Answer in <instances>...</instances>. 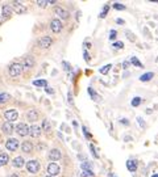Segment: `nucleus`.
I'll return each mask as SVG.
<instances>
[{
  "instance_id": "15",
  "label": "nucleus",
  "mask_w": 158,
  "mask_h": 177,
  "mask_svg": "<svg viewBox=\"0 0 158 177\" xmlns=\"http://www.w3.org/2000/svg\"><path fill=\"white\" fill-rule=\"evenodd\" d=\"M25 117H26L28 122H36V121H38V118H40V112L37 109H30L26 112Z\"/></svg>"
},
{
  "instance_id": "7",
  "label": "nucleus",
  "mask_w": 158,
  "mask_h": 177,
  "mask_svg": "<svg viewBox=\"0 0 158 177\" xmlns=\"http://www.w3.org/2000/svg\"><path fill=\"white\" fill-rule=\"evenodd\" d=\"M5 148L8 149V151H11V152H13V151H16V149H19L20 148L19 140L16 139V138H8V140L5 142Z\"/></svg>"
},
{
  "instance_id": "24",
  "label": "nucleus",
  "mask_w": 158,
  "mask_h": 177,
  "mask_svg": "<svg viewBox=\"0 0 158 177\" xmlns=\"http://www.w3.org/2000/svg\"><path fill=\"white\" fill-rule=\"evenodd\" d=\"M130 64H133V66H136V67H138V68H144V64L140 62V59H138L137 57H132L130 58Z\"/></svg>"
},
{
  "instance_id": "55",
  "label": "nucleus",
  "mask_w": 158,
  "mask_h": 177,
  "mask_svg": "<svg viewBox=\"0 0 158 177\" xmlns=\"http://www.w3.org/2000/svg\"><path fill=\"white\" fill-rule=\"evenodd\" d=\"M45 177H51V176H49V175H46V176H45Z\"/></svg>"
},
{
  "instance_id": "2",
  "label": "nucleus",
  "mask_w": 158,
  "mask_h": 177,
  "mask_svg": "<svg viewBox=\"0 0 158 177\" xmlns=\"http://www.w3.org/2000/svg\"><path fill=\"white\" fill-rule=\"evenodd\" d=\"M25 167H26V171L29 173H32V175H36V173H38L40 171H41V164H40L38 160H29V161H26Z\"/></svg>"
},
{
  "instance_id": "11",
  "label": "nucleus",
  "mask_w": 158,
  "mask_h": 177,
  "mask_svg": "<svg viewBox=\"0 0 158 177\" xmlns=\"http://www.w3.org/2000/svg\"><path fill=\"white\" fill-rule=\"evenodd\" d=\"M47 157H49V160L51 161V163H55V161L61 160L62 153H61V151H59L58 148H51L49 151V153H47Z\"/></svg>"
},
{
  "instance_id": "25",
  "label": "nucleus",
  "mask_w": 158,
  "mask_h": 177,
  "mask_svg": "<svg viewBox=\"0 0 158 177\" xmlns=\"http://www.w3.org/2000/svg\"><path fill=\"white\" fill-rule=\"evenodd\" d=\"M141 102H142V98L140 96H134L132 98V101H130V105H132L133 108H137V106L141 105Z\"/></svg>"
},
{
  "instance_id": "42",
  "label": "nucleus",
  "mask_w": 158,
  "mask_h": 177,
  "mask_svg": "<svg viewBox=\"0 0 158 177\" xmlns=\"http://www.w3.org/2000/svg\"><path fill=\"white\" fill-rule=\"evenodd\" d=\"M118 122H120L121 125H125V126H129V121L126 120V118H120V120H118Z\"/></svg>"
},
{
  "instance_id": "3",
  "label": "nucleus",
  "mask_w": 158,
  "mask_h": 177,
  "mask_svg": "<svg viewBox=\"0 0 158 177\" xmlns=\"http://www.w3.org/2000/svg\"><path fill=\"white\" fill-rule=\"evenodd\" d=\"M15 130H16V134H17L19 136H26L29 135V126L26 123H24V122H20L15 126Z\"/></svg>"
},
{
  "instance_id": "16",
  "label": "nucleus",
  "mask_w": 158,
  "mask_h": 177,
  "mask_svg": "<svg viewBox=\"0 0 158 177\" xmlns=\"http://www.w3.org/2000/svg\"><path fill=\"white\" fill-rule=\"evenodd\" d=\"M42 134V130H41V126L38 125H32L29 126V135H32L33 138H40Z\"/></svg>"
},
{
  "instance_id": "47",
  "label": "nucleus",
  "mask_w": 158,
  "mask_h": 177,
  "mask_svg": "<svg viewBox=\"0 0 158 177\" xmlns=\"http://www.w3.org/2000/svg\"><path fill=\"white\" fill-rule=\"evenodd\" d=\"M109 4H105L104 7H103V12H105V13H108V11H109Z\"/></svg>"
},
{
  "instance_id": "21",
  "label": "nucleus",
  "mask_w": 158,
  "mask_h": 177,
  "mask_svg": "<svg viewBox=\"0 0 158 177\" xmlns=\"http://www.w3.org/2000/svg\"><path fill=\"white\" fill-rule=\"evenodd\" d=\"M87 92H88V94H90V97H91V100L92 101H101V98L99 97V94H98V92H95V89L92 88V87H88L87 88Z\"/></svg>"
},
{
  "instance_id": "20",
  "label": "nucleus",
  "mask_w": 158,
  "mask_h": 177,
  "mask_svg": "<svg viewBox=\"0 0 158 177\" xmlns=\"http://www.w3.org/2000/svg\"><path fill=\"white\" fill-rule=\"evenodd\" d=\"M41 130H42V131H45L46 134L51 133V130H53L51 122H50L49 120H43V121H42V125H41Z\"/></svg>"
},
{
  "instance_id": "43",
  "label": "nucleus",
  "mask_w": 158,
  "mask_h": 177,
  "mask_svg": "<svg viewBox=\"0 0 158 177\" xmlns=\"http://www.w3.org/2000/svg\"><path fill=\"white\" fill-rule=\"evenodd\" d=\"M130 66V62L129 61H124V62H122V68H124V70H126V68H128V67Z\"/></svg>"
},
{
  "instance_id": "27",
  "label": "nucleus",
  "mask_w": 158,
  "mask_h": 177,
  "mask_svg": "<svg viewBox=\"0 0 158 177\" xmlns=\"http://www.w3.org/2000/svg\"><path fill=\"white\" fill-rule=\"evenodd\" d=\"M11 100V94L8 93H0V104H4V102Z\"/></svg>"
},
{
  "instance_id": "54",
  "label": "nucleus",
  "mask_w": 158,
  "mask_h": 177,
  "mask_svg": "<svg viewBox=\"0 0 158 177\" xmlns=\"http://www.w3.org/2000/svg\"><path fill=\"white\" fill-rule=\"evenodd\" d=\"M152 177H158V175H153V176H152Z\"/></svg>"
},
{
  "instance_id": "48",
  "label": "nucleus",
  "mask_w": 158,
  "mask_h": 177,
  "mask_svg": "<svg viewBox=\"0 0 158 177\" xmlns=\"http://www.w3.org/2000/svg\"><path fill=\"white\" fill-rule=\"evenodd\" d=\"M105 16H107V13L105 12H103V13L99 15V18H105Z\"/></svg>"
},
{
  "instance_id": "53",
  "label": "nucleus",
  "mask_w": 158,
  "mask_h": 177,
  "mask_svg": "<svg viewBox=\"0 0 158 177\" xmlns=\"http://www.w3.org/2000/svg\"><path fill=\"white\" fill-rule=\"evenodd\" d=\"M55 3H57L55 0H50V2H49V4H55Z\"/></svg>"
},
{
  "instance_id": "29",
  "label": "nucleus",
  "mask_w": 158,
  "mask_h": 177,
  "mask_svg": "<svg viewBox=\"0 0 158 177\" xmlns=\"http://www.w3.org/2000/svg\"><path fill=\"white\" fill-rule=\"evenodd\" d=\"M125 35H126V38H128L130 42H134V41L137 39V38H136V35H134L130 30H126V31H125Z\"/></svg>"
},
{
  "instance_id": "32",
  "label": "nucleus",
  "mask_w": 158,
  "mask_h": 177,
  "mask_svg": "<svg viewBox=\"0 0 158 177\" xmlns=\"http://www.w3.org/2000/svg\"><path fill=\"white\" fill-rule=\"evenodd\" d=\"M112 47L113 49H124V43H122L121 41H115L112 43Z\"/></svg>"
},
{
  "instance_id": "45",
  "label": "nucleus",
  "mask_w": 158,
  "mask_h": 177,
  "mask_svg": "<svg viewBox=\"0 0 158 177\" xmlns=\"http://www.w3.org/2000/svg\"><path fill=\"white\" fill-rule=\"evenodd\" d=\"M37 148L40 149V151H42V149L46 148V144H45V143H38V144H37Z\"/></svg>"
},
{
  "instance_id": "52",
  "label": "nucleus",
  "mask_w": 158,
  "mask_h": 177,
  "mask_svg": "<svg viewBox=\"0 0 158 177\" xmlns=\"http://www.w3.org/2000/svg\"><path fill=\"white\" fill-rule=\"evenodd\" d=\"M8 177H20V176H19V175H16V173H13V175H9Z\"/></svg>"
},
{
  "instance_id": "35",
  "label": "nucleus",
  "mask_w": 158,
  "mask_h": 177,
  "mask_svg": "<svg viewBox=\"0 0 158 177\" xmlns=\"http://www.w3.org/2000/svg\"><path fill=\"white\" fill-rule=\"evenodd\" d=\"M62 64H63V70H65L66 72L71 71V66H70V63H67L66 61H63V62H62Z\"/></svg>"
},
{
  "instance_id": "19",
  "label": "nucleus",
  "mask_w": 158,
  "mask_h": 177,
  "mask_svg": "<svg viewBox=\"0 0 158 177\" xmlns=\"http://www.w3.org/2000/svg\"><path fill=\"white\" fill-rule=\"evenodd\" d=\"M125 165H126V169H128L129 172L134 173V172L137 171V161H136V160L128 159V160H126V163H125Z\"/></svg>"
},
{
  "instance_id": "30",
  "label": "nucleus",
  "mask_w": 158,
  "mask_h": 177,
  "mask_svg": "<svg viewBox=\"0 0 158 177\" xmlns=\"http://www.w3.org/2000/svg\"><path fill=\"white\" fill-rule=\"evenodd\" d=\"M112 7H113L116 11H125V9H126V7L124 5V4H120V3H113Z\"/></svg>"
},
{
  "instance_id": "28",
  "label": "nucleus",
  "mask_w": 158,
  "mask_h": 177,
  "mask_svg": "<svg viewBox=\"0 0 158 177\" xmlns=\"http://www.w3.org/2000/svg\"><path fill=\"white\" fill-rule=\"evenodd\" d=\"M33 85H36V87H43V88H46V87H47V81L46 80H34Z\"/></svg>"
},
{
  "instance_id": "33",
  "label": "nucleus",
  "mask_w": 158,
  "mask_h": 177,
  "mask_svg": "<svg viewBox=\"0 0 158 177\" xmlns=\"http://www.w3.org/2000/svg\"><path fill=\"white\" fill-rule=\"evenodd\" d=\"M83 58H84V61H86V63H90V61H91V57H90L88 51H87L86 49H84V50H83Z\"/></svg>"
},
{
  "instance_id": "12",
  "label": "nucleus",
  "mask_w": 158,
  "mask_h": 177,
  "mask_svg": "<svg viewBox=\"0 0 158 177\" xmlns=\"http://www.w3.org/2000/svg\"><path fill=\"white\" fill-rule=\"evenodd\" d=\"M61 173V167L57 164V163H50L47 165V175L51 176V177H55Z\"/></svg>"
},
{
  "instance_id": "26",
  "label": "nucleus",
  "mask_w": 158,
  "mask_h": 177,
  "mask_svg": "<svg viewBox=\"0 0 158 177\" xmlns=\"http://www.w3.org/2000/svg\"><path fill=\"white\" fill-rule=\"evenodd\" d=\"M81 169L82 171H86V172H91V169H92V164H91L90 161H83L82 165H81Z\"/></svg>"
},
{
  "instance_id": "18",
  "label": "nucleus",
  "mask_w": 158,
  "mask_h": 177,
  "mask_svg": "<svg viewBox=\"0 0 158 177\" xmlns=\"http://www.w3.org/2000/svg\"><path fill=\"white\" fill-rule=\"evenodd\" d=\"M2 131L4 134H7V135H11V134L15 131V126L12 123H9V122H4V123L2 125Z\"/></svg>"
},
{
  "instance_id": "1",
  "label": "nucleus",
  "mask_w": 158,
  "mask_h": 177,
  "mask_svg": "<svg viewBox=\"0 0 158 177\" xmlns=\"http://www.w3.org/2000/svg\"><path fill=\"white\" fill-rule=\"evenodd\" d=\"M22 71H24V67H22V63H20V62H12L9 66H8V74H9V76L11 77H19V76H21V74H22Z\"/></svg>"
},
{
  "instance_id": "49",
  "label": "nucleus",
  "mask_w": 158,
  "mask_h": 177,
  "mask_svg": "<svg viewBox=\"0 0 158 177\" xmlns=\"http://www.w3.org/2000/svg\"><path fill=\"white\" fill-rule=\"evenodd\" d=\"M130 139H132V136H130V135H126V136H125V139H124V140H125V142H129Z\"/></svg>"
},
{
  "instance_id": "37",
  "label": "nucleus",
  "mask_w": 158,
  "mask_h": 177,
  "mask_svg": "<svg viewBox=\"0 0 158 177\" xmlns=\"http://www.w3.org/2000/svg\"><path fill=\"white\" fill-rule=\"evenodd\" d=\"M94 176V172L91 171V172H86V171H82L81 173V177H92Z\"/></svg>"
},
{
  "instance_id": "46",
  "label": "nucleus",
  "mask_w": 158,
  "mask_h": 177,
  "mask_svg": "<svg viewBox=\"0 0 158 177\" xmlns=\"http://www.w3.org/2000/svg\"><path fill=\"white\" fill-rule=\"evenodd\" d=\"M116 24H118V25H124L125 21H124V20H122V18L118 17V18H116Z\"/></svg>"
},
{
  "instance_id": "44",
  "label": "nucleus",
  "mask_w": 158,
  "mask_h": 177,
  "mask_svg": "<svg viewBox=\"0 0 158 177\" xmlns=\"http://www.w3.org/2000/svg\"><path fill=\"white\" fill-rule=\"evenodd\" d=\"M45 92H46L47 94H54V89L50 88V87H46V88H45Z\"/></svg>"
},
{
  "instance_id": "41",
  "label": "nucleus",
  "mask_w": 158,
  "mask_h": 177,
  "mask_svg": "<svg viewBox=\"0 0 158 177\" xmlns=\"http://www.w3.org/2000/svg\"><path fill=\"white\" fill-rule=\"evenodd\" d=\"M67 101L70 102L71 106H74V100H73V94H71V92L67 93Z\"/></svg>"
},
{
  "instance_id": "6",
  "label": "nucleus",
  "mask_w": 158,
  "mask_h": 177,
  "mask_svg": "<svg viewBox=\"0 0 158 177\" xmlns=\"http://www.w3.org/2000/svg\"><path fill=\"white\" fill-rule=\"evenodd\" d=\"M20 148H21L22 153H26V155H30L34 151V144L32 143L30 140H24L21 144H20Z\"/></svg>"
},
{
  "instance_id": "50",
  "label": "nucleus",
  "mask_w": 158,
  "mask_h": 177,
  "mask_svg": "<svg viewBox=\"0 0 158 177\" xmlns=\"http://www.w3.org/2000/svg\"><path fill=\"white\" fill-rule=\"evenodd\" d=\"M4 22V18H3V16H2V13H0V25Z\"/></svg>"
},
{
  "instance_id": "40",
  "label": "nucleus",
  "mask_w": 158,
  "mask_h": 177,
  "mask_svg": "<svg viewBox=\"0 0 158 177\" xmlns=\"http://www.w3.org/2000/svg\"><path fill=\"white\" fill-rule=\"evenodd\" d=\"M137 122H138V125H140V127H146V123H145V121L142 120L141 117H137Z\"/></svg>"
},
{
  "instance_id": "51",
  "label": "nucleus",
  "mask_w": 158,
  "mask_h": 177,
  "mask_svg": "<svg viewBox=\"0 0 158 177\" xmlns=\"http://www.w3.org/2000/svg\"><path fill=\"white\" fill-rule=\"evenodd\" d=\"M108 177H117L115 173H108Z\"/></svg>"
},
{
  "instance_id": "4",
  "label": "nucleus",
  "mask_w": 158,
  "mask_h": 177,
  "mask_svg": "<svg viewBox=\"0 0 158 177\" xmlns=\"http://www.w3.org/2000/svg\"><path fill=\"white\" fill-rule=\"evenodd\" d=\"M50 29H51L53 33L59 34L62 31V29H63V22L59 18H53L51 20V22H50Z\"/></svg>"
},
{
  "instance_id": "34",
  "label": "nucleus",
  "mask_w": 158,
  "mask_h": 177,
  "mask_svg": "<svg viewBox=\"0 0 158 177\" xmlns=\"http://www.w3.org/2000/svg\"><path fill=\"white\" fill-rule=\"evenodd\" d=\"M37 5L41 8H46L49 5V2H46V0H40V2H37Z\"/></svg>"
},
{
  "instance_id": "10",
  "label": "nucleus",
  "mask_w": 158,
  "mask_h": 177,
  "mask_svg": "<svg viewBox=\"0 0 158 177\" xmlns=\"http://www.w3.org/2000/svg\"><path fill=\"white\" fill-rule=\"evenodd\" d=\"M17 118H19V113L16 112L15 109H9V110H7V112L4 113V120H5V122L12 123V122H15Z\"/></svg>"
},
{
  "instance_id": "17",
  "label": "nucleus",
  "mask_w": 158,
  "mask_h": 177,
  "mask_svg": "<svg viewBox=\"0 0 158 177\" xmlns=\"http://www.w3.org/2000/svg\"><path fill=\"white\" fill-rule=\"evenodd\" d=\"M24 165H25V160H24L22 156H16L12 159V167L13 168L20 169V168H22Z\"/></svg>"
},
{
  "instance_id": "39",
  "label": "nucleus",
  "mask_w": 158,
  "mask_h": 177,
  "mask_svg": "<svg viewBox=\"0 0 158 177\" xmlns=\"http://www.w3.org/2000/svg\"><path fill=\"white\" fill-rule=\"evenodd\" d=\"M90 151H91V153H92V156L95 157V159H98V157H99V155L96 153V151H95V147H94L92 144H90Z\"/></svg>"
},
{
  "instance_id": "23",
  "label": "nucleus",
  "mask_w": 158,
  "mask_h": 177,
  "mask_svg": "<svg viewBox=\"0 0 158 177\" xmlns=\"http://www.w3.org/2000/svg\"><path fill=\"white\" fill-rule=\"evenodd\" d=\"M8 163H9V156H8V153L2 152L0 153V167H4V165H7Z\"/></svg>"
},
{
  "instance_id": "22",
  "label": "nucleus",
  "mask_w": 158,
  "mask_h": 177,
  "mask_svg": "<svg viewBox=\"0 0 158 177\" xmlns=\"http://www.w3.org/2000/svg\"><path fill=\"white\" fill-rule=\"evenodd\" d=\"M154 76H156V74L152 72V71H149V72H145L144 75H141L138 79H140V81H144L145 83V81H150Z\"/></svg>"
},
{
  "instance_id": "36",
  "label": "nucleus",
  "mask_w": 158,
  "mask_h": 177,
  "mask_svg": "<svg viewBox=\"0 0 158 177\" xmlns=\"http://www.w3.org/2000/svg\"><path fill=\"white\" fill-rule=\"evenodd\" d=\"M116 37H117V31L116 30H111L109 31V39H111V41H115Z\"/></svg>"
},
{
  "instance_id": "38",
  "label": "nucleus",
  "mask_w": 158,
  "mask_h": 177,
  "mask_svg": "<svg viewBox=\"0 0 158 177\" xmlns=\"http://www.w3.org/2000/svg\"><path fill=\"white\" fill-rule=\"evenodd\" d=\"M82 130H83V134H84V136L87 138V139H91V138H92V136H91V134L87 131V127H86V126H83Z\"/></svg>"
},
{
  "instance_id": "5",
  "label": "nucleus",
  "mask_w": 158,
  "mask_h": 177,
  "mask_svg": "<svg viewBox=\"0 0 158 177\" xmlns=\"http://www.w3.org/2000/svg\"><path fill=\"white\" fill-rule=\"evenodd\" d=\"M38 46L41 47V49H49V47H51V45H53V38L49 37V35H43V37H41L38 39Z\"/></svg>"
},
{
  "instance_id": "14",
  "label": "nucleus",
  "mask_w": 158,
  "mask_h": 177,
  "mask_svg": "<svg viewBox=\"0 0 158 177\" xmlns=\"http://www.w3.org/2000/svg\"><path fill=\"white\" fill-rule=\"evenodd\" d=\"M34 66H36V61L32 55H25V57L22 58V67L24 68L30 70V68H33Z\"/></svg>"
},
{
  "instance_id": "9",
  "label": "nucleus",
  "mask_w": 158,
  "mask_h": 177,
  "mask_svg": "<svg viewBox=\"0 0 158 177\" xmlns=\"http://www.w3.org/2000/svg\"><path fill=\"white\" fill-rule=\"evenodd\" d=\"M9 5L12 7L13 12H16L17 15H24V13H26V7L22 3H20V2H12Z\"/></svg>"
},
{
  "instance_id": "13",
  "label": "nucleus",
  "mask_w": 158,
  "mask_h": 177,
  "mask_svg": "<svg viewBox=\"0 0 158 177\" xmlns=\"http://www.w3.org/2000/svg\"><path fill=\"white\" fill-rule=\"evenodd\" d=\"M12 15H13V9H12V7L9 4H3L2 7V16L4 18V21L5 20H9L12 17Z\"/></svg>"
},
{
  "instance_id": "31",
  "label": "nucleus",
  "mask_w": 158,
  "mask_h": 177,
  "mask_svg": "<svg viewBox=\"0 0 158 177\" xmlns=\"http://www.w3.org/2000/svg\"><path fill=\"white\" fill-rule=\"evenodd\" d=\"M111 68H112V64H107V66H104V67H101V68L99 70V71H100V74H101V75H107V74H108V71H109Z\"/></svg>"
},
{
  "instance_id": "8",
  "label": "nucleus",
  "mask_w": 158,
  "mask_h": 177,
  "mask_svg": "<svg viewBox=\"0 0 158 177\" xmlns=\"http://www.w3.org/2000/svg\"><path fill=\"white\" fill-rule=\"evenodd\" d=\"M54 13L58 16V18L61 20H69V17H70V13H69V11L67 9H65L63 7H55L54 8Z\"/></svg>"
}]
</instances>
